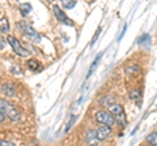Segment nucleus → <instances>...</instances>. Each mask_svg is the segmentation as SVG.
Instances as JSON below:
<instances>
[{
	"mask_svg": "<svg viewBox=\"0 0 157 146\" xmlns=\"http://www.w3.org/2000/svg\"><path fill=\"white\" fill-rule=\"evenodd\" d=\"M0 111L4 114V116H8L9 120L12 121H16L20 119V112L18 110L14 107L13 104H11L9 102L4 100V99H0Z\"/></svg>",
	"mask_w": 157,
	"mask_h": 146,
	"instance_id": "obj_1",
	"label": "nucleus"
},
{
	"mask_svg": "<svg viewBox=\"0 0 157 146\" xmlns=\"http://www.w3.org/2000/svg\"><path fill=\"white\" fill-rule=\"evenodd\" d=\"M109 111H110V114L113 115V118L115 119V121L121 126L126 125V114H124L123 107H122L121 104H117V103L110 104L109 106Z\"/></svg>",
	"mask_w": 157,
	"mask_h": 146,
	"instance_id": "obj_2",
	"label": "nucleus"
},
{
	"mask_svg": "<svg viewBox=\"0 0 157 146\" xmlns=\"http://www.w3.org/2000/svg\"><path fill=\"white\" fill-rule=\"evenodd\" d=\"M7 42L9 43V45H11V47L13 48L14 52H16L17 55H20V56H28V55H29V51L26 50L25 47H22L21 43H20V41L16 39L14 37L8 35V37H7Z\"/></svg>",
	"mask_w": 157,
	"mask_h": 146,
	"instance_id": "obj_3",
	"label": "nucleus"
},
{
	"mask_svg": "<svg viewBox=\"0 0 157 146\" xmlns=\"http://www.w3.org/2000/svg\"><path fill=\"white\" fill-rule=\"evenodd\" d=\"M96 120L98 123L104 124L106 126H111L115 124V119L113 118V115L110 112H106V111H100V112L96 114Z\"/></svg>",
	"mask_w": 157,
	"mask_h": 146,
	"instance_id": "obj_4",
	"label": "nucleus"
},
{
	"mask_svg": "<svg viewBox=\"0 0 157 146\" xmlns=\"http://www.w3.org/2000/svg\"><path fill=\"white\" fill-rule=\"evenodd\" d=\"M20 27L22 29V31L25 33V34H28L29 37H32L34 41H39V34L34 30V29L30 26V25H28V24L25 22V21H20Z\"/></svg>",
	"mask_w": 157,
	"mask_h": 146,
	"instance_id": "obj_5",
	"label": "nucleus"
},
{
	"mask_svg": "<svg viewBox=\"0 0 157 146\" xmlns=\"http://www.w3.org/2000/svg\"><path fill=\"white\" fill-rule=\"evenodd\" d=\"M54 13H55V16H56V18L60 22H63L64 25H70V26H72L73 25V22H72V20H70L67 16H66V13L62 11L60 8H59L58 5H54Z\"/></svg>",
	"mask_w": 157,
	"mask_h": 146,
	"instance_id": "obj_6",
	"label": "nucleus"
},
{
	"mask_svg": "<svg viewBox=\"0 0 157 146\" xmlns=\"http://www.w3.org/2000/svg\"><path fill=\"white\" fill-rule=\"evenodd\" d=\"M96 133H97L98 141H105V140L109 138V136L111 134V128L110 126H106V125L100 126V128L96 130Z\"/></svg>",
	"mask_w": 157,
	"mask_h": 146,
	"instance_id": "obj_7",
	"label": "nucleus"
},
{
	"mask_svg": "<svg viewBox=\"0 0 157 146\" xmlns=\"http://www.w3.org/2000/svg\"><path fill=\"white\" fill-rule=\"evenodd\" d=\"M85 141H86V144L89 145V146H97V144H98L97 133L94 132V130H89V132H86Z\"/></svg>",
	"mask_w": 157,
	"mask_h": 146,
	"instance_id": "obj_8",
	"label": "nucleus"
},
{
	"mask_svg": "<svg viewBox=\"0 0 157 146\" xmlns=\"http://www.w3.org/2000/svg\"><path fill=\"white\" fill-rule=\"evenodd\" d=\"M28 68L30 71L33 72H39V71H42V65H41V63L37 61L36 59H30V60H28Z\"/></svg>",
	"mask_w": 157,
	"mask_h": 146,
	"instance_id": "obj_9",
	"label": "nucleus"
},
{
	"mask_svg": "<svg viewBox=\"0 0 157 146\" xmlns=\"http://www.w3.org/2000/svg\"><path fill=\"white\" fill-rule=\"evenodd\" d=\"M2 91L4 94H6L7 97H13L14 93H16V89H14V86L12 84H7V85H4L2 87Z\"/></svg>",
	"mask_w": 157,
	"mask_h": 146,
	"instance_id": "obj_10",
	"label": "nucleus"
},
{
	"mask_svg": "<svg viewBox=\"0 0 157 146\" xmlns=\"http://www.w3.org/2000/svg\"><path fill=\"white\" fill-rule=\"evenodd\" d=\"M0 31L2 33H8L9 31V22L6 17L0 18Z\"/></svg>",
	"mask_w": 157,
	"mask_h": 146,
	"instance_id": "obj_11",
	"label": "nucleus"
},
{
	"mask_svg": "<svg viewBox=\"0 0 157 146\" xmlns=\"http://www.w3.org/2000/svg\"><path fill=\"white\" fill-rule=\"evenodd\" d=\"M126 72L128 73V75H137V73L140 72V67L136 64H131L126 68Z\"/></svg>",
	"mask_w": 157,
	"mask_h": 146,
	"instance_id": "obj_12",
	"label": "nucleus"
},
{
	"mask_svg": "<svg viewBox=\"0 0 157 146\" xmlns=\"http://www.w3.org/2000/svg\"><path fill=\"white\" fill-rule=\"evenodd\" d=\"M20 11H21V13L24 14V16H26V14L30 13L32 5H30L29 3H24V4H21V5H20Z\"/></svg>",
	"mask_w": 157,
	"mask_h": 146,
	"instance_id": "obj_13",
	"label": "nucleus"
},
{
	"mask_svg": "<svg viewBox=\"0 0 157 146\" xmlns=\"http://www.w3.org/2000/svg\"><path fill=\"white\" fill-rule=\"evenodd\" d=\"M147 141H148L152 146H157V130L156 132H152L148 137H147Z\"/></svg>",
	"mask_w": 157,
	"mask_h": 146,
	"instance_id": "obj_14",
	"label": "nucleus"
},
{
	"mask_svg": "<svg viewBox=\"0 0 157 146\" xmlns=\"http://www.w3.org/2000/svg\"><path fill=\"white\" fill-rule=\"evenodd\" d=\"M62 4H63V7H64V8L71 9V8H73V7L76 5V2H75V0H72V2H67V0H63Z\"/></svg>",
	"mask_w": 157,
	"mask_h": 146,
	"instance_id": "obj_15",
	"label": "nucleus"
},
{
	"mask_svg": "<svg viewBox=\"0 0 157 146\" xmlns=\"http://www.w3.org/2000/svg\"><path fill=\"white\" fill-rule=\"evenodd\" d=\"M101 56H102V55H101V53H100V55H98V56L96 57V60H94V61H93V64H92V67H90V69H89V73H88V75H89V76H90V73H92L93 71H94V69H96V67H97V64H98V61H100V59H101Z\"/></svg>",
	"mask_w": 157,
	"mask_h": 146,
	"instance_id": "obj_16",
	"label": "nucleus"
},
{
	"mask_svg": "<svg viewBox=\"0 0 157 146\" xmlns=\"http://www.w3.org/2000/svg\"><path fill=\"white\" fill-rule=\"evenodd\" d=\"M140 97V91L139 90H135V91H132V93H130V98L131 99H136V98H139Z\"/></svg>",
	"mask_w": 157,
	"mask_h": 146,
	"instance_id": "obj_17",
	"label": "nucleus"
},
{
	"mask_svg": "<svg viewBox=\"0 0 157 146\" xmlns=\"http://www.w3.org/2000/svg\"><path fill=\"white\" fill-rule=\"evenodd\" d=\"M0 146H14L13 142H11V141H0Z\"/></svg>",
	"mask_w": 157,
	"mask_h": 146,
	"instance_id": "obj_18",
	"label": "nucleus"
},
{
	"mask_svg": "<svg viewBox=\"0 0 157 146\" xmlns=\"http://www.w3.org/2000/svg\"><path fill=\"white\" fill-rule=\"evenodd\" d=\"M11 71H12L13 73H16V72H17L18 75H21V73H22V71L20 69V67H12V69H11Z\"/></svg>",
	"mask_w": 157,
	"mask_h": 146,
	"instance_id": "obj_19",
	"label": "nucleus"
},
{
	"mask_svg": "<svg viewBox=\"0 0 157 146\" xmlns=\"http://www.w3.org/2000/svg\"><path fill=\"white\" fill-rule=\"evenodd\" d=\"M4 119H6V116H4V114L2 112V111H0V123H2V121H4Z\"/></svg>",
	"mask_w": 157,
	"mask_h": 146,
	"instance_id": "obj_20",
	"label": "nucleus"
},
{
	"mask_svg": "<svg viewBox=\"0 0 157 146\" xmlns=\"http://www.w3.org/2000/svg\"><path fill=\"white\" fill-rule=\"evenodd\" d=\"M3 43H4V42H3V39H2V38H0V48H2V47L4 46V45H3Z\"/></svg>",
	"mask_w": 157,
	"mask_h": 146,
	"instance_id": "obj_21",
	"label": "nucleus"
}]
</instances>
